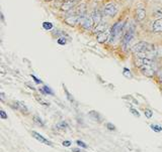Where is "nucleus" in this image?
Wrapping results in <instances>:
<instances>
[{
    "label": "nucleus",
    "instance_id": "f8f14e48",
    "mask_svg": "<svg viewBox=\"0 0 162 152\" xmlns=\"http://www.w3.org/2000/svg\"><path fill=\"white\" fill-rule=\"evenodd\" d=\"M110 34H111V32H107V30H105V31H103V32H101V34H97L96 35L97 41L100 42V43L105 42V41H107L108 38H110Z\"/></svg>",
    "mask_w": 162,
    "mask_h": 152
},
{
    "label": "nucleus",
    "instance_id": "c85d7f7f",
    "mask_svg": "<svg viewBox=\"0 0 162 152\" xmlns=\"http://www.w3.org/2000/svg\"><path fill=\"white\" fill-rule=\"evenodd\" d=\"M156 57H162V48L161 46H159V48H156Z\"/></svg>",
    "mask_w": 162,
    "mask_h": 152
},
{
    "label": "nucleus",
    "instance_id": "f3484780",
    "mask_svg": "<svg viewBox=\"0 0 162 152\" xmlns=\"http://www.w3.org/2000/svg\"><path fill=\"white\" fill-rule=\"evenodd\" d=\"M33 122H35L36 124H37L38 126H40V127H44V125H45L43 119H42L40 116H38V115L33 116Z\"/></svg>",
    "mask_w": 162,
    "mask_h": 152
},
{
    "label": "nucleus",
    "instance_id": "c9c22d12",
    "mask_svg": "<svg viewBox=\"0 0 162 152\" xmlns=\"http://www.w3.org/2000/svg\"><path fill=\"white\" fill-rule=\"evenodd\" d=\"M46 1H51V0H46Z\"/></svg>",
    "mask_w": 162,
    "mask_h": 152
},
{
    "label": "nucleus",
    "instance_id": "9b49d317",
    "mask_svg": "<svg viewBox=\"0 0 162 152\" xmlns=\"http://www.w3.org/2000/svg\"><path fill=\"white\" fill-rule=\"evenodd\" d=\"M80 17L78 16L77 14L76 15H71V16H69V17H67L65 19V22L67 24H69V25H75V24H77L78 23V21L80 20Z\"/></svg>",
    "mask_w": 162,
    "mask_h": 152
},
{
    "label": "nucleus",
    "instance_id": "0eeeda50",
    "mask_svg": "<svg viewBox=\"0 0 162 152\" xmlns=\"http://www.w3.org/2000/svg\"><path fill=\"white\" fill-rule=\"evenodd\" d=\"M81 24H82L83 28L89 30L92 28L93 24H95V23H94L92 16H85V17H83V20H82V22H81Z\"/></svg>",
    "mask_w": 162,
    "mask_h": 152
},
{
    "label": "nucleus",
    "instance_id": "9d476101",
    "mask_svg": "<svg viewBox=\"0 0 162 152\" xmlns=\"http://www.w3.org/2000/svg\"><path fill=\"white\" fill-rule=\"evenodd\" d=\"M135 16L138 21H143L146 18V10L144 8H137Z\"/></svg>",
    "mask_w": 162,
    "mask_h": 152
},
{
    "label": "nucleus",
    "instance_id": "2eb2a0df",
    "mask_svg": "<svg viewBox=\"0 0 162 152\" xmlns=\"http://www.w3.org/2000/svg\"><path fill=\"white\" fill-rule=\"evenodd\" d=\"M88 116L91 119H93L94 121H97V122H100V121H101V116H100L99 113L96 111H89Z\"/></svg>",
    "mask_w": 162,
    "mask_h": 152
},
{
    "label": "nucleus",
    "instance_id": "7c9ffc66",
    "mask_svg": "<svg viewBox=\"0 0 162 152\" xmlns=\"http://www.w3.org/2000/svg\"><path fill=\"white\" fill-rule=\"evenodd\" d=\"M30 77L33 78V80L35 81V83H37V84H42V81H41L40 79H38L37 77L35 76V75H30Z\"/></svg>",
    "mask_w": 162,
    "mask_h": 152
},
{
    "label": "nucleus",
    "instance_id": "20e7f679",
    "mask_svg": "<svg viewBox=\"0 0 162 152\" xmlns=\"http://www.w3.org/2000/svg\"><path fill=\"white\" fill-rule=\"evenodd\" d=\"M149 46H150V45L148 42H146V41H140V42L136 43V45L132 48V52L134 54H140V52L145 51Z\"/></svg>",
    "mask_w": 162,
    "mask_h": 152
},
{
    "label": "nucleus",
    "instance_id": "7ed1b4c3",
    "mask_svg": "<svg viewBox=\"0 0 162 152\" xmlns=\"http://www.w3.org/2000/svg\"><path fill=\"white\" fill-rule=\"evenodd\" d=\"M119 11V7L116 3H113V2H110V3L105 4L104 7H103V12H104L105 15L111 16V17H114V15L118 13Z\"/></svg>",
    "mask_w": 162,
    "mask_h": 152
},
{
    "label": "nucleus",
    "instance_id": "6ab92c4d",
    "mask_svg": "<svg viewBox=\"0 0 162 152\" xmlns=\"http://www.w3.org/2000/svg\"><path fill=\"white\" fill-rule=\"evenodd\" d=\"M53 27H54V24L52 22H50V21H44L43 22V28L46 29V30H51L53 29Z\"/></svg>",
    "mask_w": 162,
    "mask_h": 152
},
{
    "label": "nucleus",
    "instance_id": "ddd939ff",
    "mask_svg": "<svg viewBox=\"0 0 162 152\" xmlns=\"http://www.w3.org/2000/svg\"><path fill=\"white\" fill-rule=\"evenodd\" d=\"M96 27H95V29L93 30V32L96 35L97 34H101V32L103 31H105L107 30V23H103V22H100L98 24H96Z\"/></svg>",
    "mask_w": 162,
    "mask_h": 152
},
{
    "label": "nucleus",
    "instance_id": "b1692460",
    "mask_svg": "<svg viewBox=\"0 0 162 152\" xmlns=\"http://www.w3.org/2000/svg\"><path fill=\"white\" fill-rule=\"evenodd\" d=\"M37 100L39 101V103H40L41 105H43L44 107H47V108L50 107V103H48V102H46V101H44L43 99H40L39 97H37Z\"/></svg>",
    "mask_w": 162,
    "mask_h": 152
},
{
    "label": "nucleus",
    "instance_id": "1a4fd4ad",
    "mask_svg": "<svg viewBox=\"0 0 162 152\" xmlns=\"http://www.w3.org/2000/svg\"><path fill=\"white\" fill-rule=\"evenodd\" d=\"M80 0H67V1L62 5V10L63 11H68V10H70L71 8H73L75 5H76L77 2H79Z\"/></svg>",
    "mask_w": 162,
    "mask_h": 152
},
{
    "label": "nucleus",
    "instance_id": "a878e982",
    "mask_svg": "<svg viewBox=\"0 0 162 152\" xmlns=\"http://www.w3.org/2000/svg\"><path fill=\"white\" fill-rule=\"evenodd\" d=\"M76 144L78 145V146H80V147H82V148H84V149H87L88 148V146H87V144H85L83 141H80V140H77L76 141Z\"/></svg>",
    "mask_w": 162,
    "mask_h": 152
},
{
    "label": "nucleus",
    "instance_id": "473e14b6",
    "mask_svg": "<svg viewBox=\"0 0 162 152\" xmlns=\"http://www.w3.org/2000/svg\"><path fill=\"white\" fill-rule=\"evenodd\" d=\"M72 152H81V150L79 148H73L72 149Z\"/></svg>",
    "mask_w": 162,
    "mask_h": 152
},
{
    "label": "nucleus",
    "instance_id": "5701e85b",
    "mask_svg": "<svg viewBox=\"0 0 162 152\" xmlns=\"http://www.w3.org/2000/svg\"><path fill=\"white\" fill-rule=\"evenodd\" d=\"M57 42L59 43L60 45H67V38L65 37H58L57 39Z\"/></svg>",
    "mask_w": 162,
    "mask_h": 152
},
{
    "label": "nucleus",
    "instance_id": "a211bd4d",
    "mask_svg": "<svg viewBox=\"0 0 162 152\" xmlns=\"http://www.w3.org/2000/svg\"><path fill=\"white\" fill-rule=\"evenodd\" d=\"M56 127H57L59 130H65V129L68 128V123H67L66 121H61V122L57 123Z\"/></svg>",
    "mask_w": 162,
    "mask_h": 152
},
{
    "label": "nucleus",
    "instance_id": "cd10ccee",
    "mask_svg": "<svg viewBox=\"0 0 162 152\" xmlns=\"http://www.w3.org/2000/svg\"><path fill=\"white\" fill-rule=\"evenodd\" d=\"M0 118H1L2 120H6L8 118V116L6 113H5L4 110H0Z\"/></svg>",
    "mask_w": 162,
    "mask_h": 152
},
{
    "label": "nucleus",
    "instance_id": "4468645a",
    "mask_svg": "<svg viewBox=\"0 0 162 152\" xmlns=\"http://www.w3.org/2000/svg\"><path fill=\"white\" fill-rule=\"evenodd\" d=\"M92 18H93V21L95 24H98L101 22V14H100V12L98 10H94L93 12H92Z\"/></svg>",
    "mask_w": 162,
    "mask_h": 152
},
{
    "label": "nucleus",
    "instance_id": "423d86ee",
    "mask_svg": "<svg viewBox=\"0 0 162 152\" xmlns=\"http://www.w3.org/2000/svg\"><path fill=\"white\" fill-rule=\"evenodd\" d=\"M13 108L17 110V111L21 112L22 114H27V113H29V109H27V107L26 106V104L22 103L20 101L13 102Z\"/></svg>",
    "mask_w": 162,
    "mask_h": 152
},
{
    "label": "nucleus",
    "instance_id": "f704fd0d",
    "mask_svg": "<svg viewBox=\"0 0 162 152\" xmlns=\"http://www.w3.org/2000/svg\"><path fill=\"white\" fill-rule=\"evenodd\" d=\"M159 81H160V83H162V74H161V76H160V80H159Z\"/></svg>",
    "mask_w": 162,
    "mask_h": 152
},
{
    "label": "nucleus",
    "instance_id": "4be33fe9",
    "mask_svg": "<svg viewBox=\"0 0 162 152\" xmlns=\"http://www.w3.org/2000/svg\"><path fill=\"white\" fill-rule=\"evenodd\" d=\"M150 128H151L154 132H161L162 131V127L160 125H156V124H151V125H150Z\"/></svg>",
    "mask_w": 162,
    "mask_h": 152
},
{
    "label": "nucleus",
    "instance_id": "c756f323",
    "mask_svg": "<svg viewBox=\"0 0 162 152\" xmlns=\"http://www.w3.org/2000/svg\"><path fill=\"white\" fill-rule=\"evenodd\" d=\"M107 128L110 130V131H114V130H116V126L111 123H107Z\"/></svg>",
    "mask_w": 162,
    "mask_h": 152
},
{
    "label": "nucleus",
    "instance_id": "2f4dec72",
    "mask_svg": "<svg viewBox=\"0 0 162 152\" xmlns=\"http://www.w3.org/2000/svg\"><path fill=\"white\" fill-rule=\"evenodd\" d=\"M62 145L63 146H66V147H69V146L71 145V141H69V140H66V141H63V143H62Z\"/></svg>",
    "mask_w": 162,
    "mask_h": 152
},
{
    "label": "nucleus",
    "instance_id": "6e6552de",
    "mask_svg": "<svg viewBox=\"0 0 162 152\" xmlns=\"http://www.w3.org/2000/svg\"><path fill=\"white\" fill-rule=\"evenodd\" d=\"M152 30L156 34H161L162 32V18L156 19L152 23Z\"/></svg>",
    "mask_w": 162,
    "mask_h": 152
},
{
    "label": "nucleus",
    "instance_id": "393cba45",
    "mask_svg": "<svg viewBox=\"0 0 162 152\" xmlns=\"http://www.w3.org/2000/svg\"><path fill=\"white\" fill-rule=\"evenodd\" d=\"M144 114H145V116H146V118L150 119V118H152V116H153V112H152V110H150V109H146V110H145V112H144Z\"/></svg>",
    "mask_w": 162,
    "mask_h": 152
},
{
    "label": "nucleus",
    "instance_id": "aec40b11",
    "mask_svg": "<svg viewBox=\"0 0 162 152\" xmlns=\"http://www.w3.org/2000/svg\"><path fill=\"white\" fill-rule=\"evenodd\" d=\"M123 75H124L127 79H132L133 78V75L131 74V71L127 68H124V70H123Z\"/></svg>",
    "mask_w": 162,
    "mask_h": 152
},
{
    "label": "nucleus",
    "instance_id": "dca6fc26",
    "mask_svg": "<svg viewBox=\"0 0 162 152\" xmlns=\"http://www.w3.org/2000/svg\"><path fill=\"white\" fill-rule=\"evenodd\" d=\"M40 92L43 93L44 95H51V96H54V92L52 91V89L48 86H43V88L40 89Z\"/></svg>",
    "mask_w": 162,
    "mask_h": 152
},
{
    "label": "nucleus",
    "instance_id": "f257e3e1",
    "mask_svg": "<svg viewBox=\"0 0 162 152\" xmlns=\"http://www.w3.org/2000/svg\"><path fill=\"white\" fill-rule=\"evenodd\" d=\"M124 25H125V20H120L113 25V27H111V29L110 38H108V40H110L111 43L114 42V40L121 35L123 28H124Z\"/></svg>",
    "mask_w": 162,
    "mask_h": 152
},
{
    "label": "nucleus",
    "instance_id": "f03ea898",
    "mask_svg": "<svg viewBox=\"0 0 162 152\" xmlns=\"http://www.w3.org/2000/svg\"><path fill=\"white\" fill-rule=\"evenodd\" d=\"M134 37H135V30H134L133 27L128 30L127 32L124 34V37L122 39V46L124 48V51H127L128 48H130L131 43L134 40Z\"/></svg>",
    "mask_w": 162,
    "mask_h": 152
},
{
    "label": "nucleus",
    "instance_id": "412c9836",
    "mask_svg": "<svg viewBox=\"0 0 162 152\" xmlns=\"http://www.w3.org/2000/svg\"><path fill=\"white\" fill-rule=\"evenodd\" d=\"M64 92H65V94H66V96H67V99H68V100L70 101L71 103H74L75 101H74V98H73V96H72L71 94L68 92V90L66 89V87H65V86H64Z\"/></svg>",
    "mask_w": 162,
    "mask_h": 152
},
{
    "label": "nucleus",
    "instance_id": "72a5a7b5",
    "mask_svg": "<svg viewBox=\"0 0 162 152\" xmlns=\"http://www.w3.org/2000/svg\"><path fill=\"white\" fill-rule=\"evenodd\" d=\"M0 96H1V101H3L4 98H5V97H4V93H1V94H0Z\"/></svg>",
    "mask_w": 162,
    "mask_h": 152
},
{
    "label": "nucleus",
    "instance_id": "bb28decb",
    "mask_svg": "<svg viewBox=\"0 0 162 152\" xmlns=\"http://www.w3.org/2000/svg\"><path fill=\"white\" fill-rule=\"evenodd\" d=\"M130 112L132 113V114L135 116V117H140V113H139L138 110H136V109H134V108H130Z\"/></svg>",
    "mask_w": 162,
    "mask_h": 152
},
{
    "label": "nucleus",
    "instance_id": "39448f33",
    "mask_svg": "<svg viewBox=\"0 0 162 152\" xmlns=\"http://www.w3.org/2000/svg\"><path fill=\"white\" fill-rule=\"evenodd\" d=\"M32 135H33V137L35 138V139H37L38 141H40L41 143H44V144H46V145H48V146H53V143L51 142V141L48 140L46 137H44L43 135H41L40 133H38V132L33 131L32 132Z\"/></svg>",
    "mask_w": 162,
    "mask_h": 152
}]
</instances>
